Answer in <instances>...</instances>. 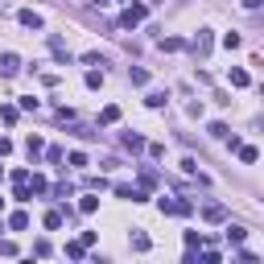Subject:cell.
<instances>
[{"label": "cell", "instance_id": "28", "mask_svg": "<svg viewBox=\"0 0 264 264\" xmlns=\"http://www.w3.org/2000/svg\"><path fill=\"white\" fill-rule=\"evenodd\" d=\"M264 4V0H244V8H260Z\"/></svg>", "mask_w": 264, "mask_h": 264}, {"label": "cell", "instance_id": "29", "mask_svg": "<svg viewBox=\"0 0 264 264\" xmlns=\"http://www.w3.org/2000/svg\"><path fill=\"white\" fill-rule=\"evenodd\" d=\"M0 211H4V198H0Z\"/></svg>", "mask_w": 264, "mask_h": 264}, {"label": "cell", "instance_id": "24", "mask_svg": "<svg viewBox=\"0 0 264 264\" xmlns=\"http://www.w3.org/2000/svg\"><path fill=\"white\" fill-rule=\"evenodd\" d=\"M95 206H99V198H91V194H87V198L78 202V211H83V215H91V211H95Z\"/></svg>", "mask_w": 264, "mask_h": 264}, {"label": "cell", "instance_id": "4", "mask_svg": "<svg viewBox=\"0 0 264 264\" xmlns=\"http://www.w3.org/2000/svg\"><path fill=\"white\" fill-rule=\"evenodd\" d=\"M190 50L198 54V58H206V54H211V33H206V29H198V38L190 41Z\"/></svg>", "mask_w": 264, "mask_h": 264}, {"label": "cell", "instance_id": "20", "mask_svg": "<svg viewBox=\"0 0 264 264\" xmlns=\"http://www.w3.org/2000/svg\"><path fill=\"white\" fill-rule=\"evenodd\" d=\"M124 149H132V153H141V149H145V141H141V136H132V132H128V136H124Z\"/></svg>", "mask_w": 264, "mask_h": 264}, {"label": "cell", "instance_id": "5", "mask_svg": "<svg viewBox=\"0 0 264 264\" xmlns=\"http://www.w3.org/2000/svg\"><path fill=\"white\" fill-rule=\"evenodd\" d=\"M202 219H206V223H223V219H227V211H223L219 202H206V206H202Z\"/></svg>", "mask_w": 264, "mask_h": 264}, {"label": "cell", "instance_id": "18", "mask_svg": "<svg viewBox=\"0 0 264 264\" xmlns=\"http://www.w3.org/2000/svg\"><path fill=\"white\" fill-rule=\"evenodd\" d=\"M87 87L99 91V87H103V71H87Z\"/></svg>", "mask_w": 264, "mask_h": 264}, {"label": "cell", "instance_id": "8", "mask_svg": "<svg viewBox=\"0 0 264 264\" xmlns=\"http://www.w3.org/2000/svg\"><path fill=\"white\" fill-rule=\"evenodd\" d=\"M116 120H120V108H116V103H108V108L99 112V124H116Z\"/></svg>", "mask_w": 264, "mask_h": 264}, {"label": "cell", "instance_id": "2", "mask_svg": "<svg viewBox=\"0 0 264 264\" xmlns=\"http://www.w3.org/2000/svg\"><path fill=\"white\" fill-rule=\"evenodd\" d=\"M145 13H149L145 4H128V8H124V17H120V25H124V29H136V25L145 21Z\"/></svg>", "mask_w": 264, "mask_h": 264}, {"label": "cell", "instance_id": "16", "mask_svg": "<svg viewBox=\"0 0 264 264\" xmlns=\"http://www.w3.org/2000/svg\"><path fill=\"white\" fill-rule=\"evenodd\" d=\"M256 157H260V153H256V149H252V145H239V161H244V165H252V161H256Z\"/></svg>", "mask_w": 264, "mask_h": 264}, {"label": "cell", "instance_id": "27", "mask_svg": "<svg viewBox=\"0 0 264 264\" xmlns=\"http://www.w3.org/2000/svg\"><path fill=\"white\" fill-rule=\"evenodd\" d=\"M13 153V141H8V136H0V157H8Z\"/></svg>", "mask_w": 264, "mask_h": 264}, {"label": "cell", "instance_id": "19", "mask_svg": "<svg viewBox=\"0 0 264 264\" xmlns=\"http://www.w3.org/2000/svg\"><path fill=\"white\" fill-rule=\"evenodd\" d=\"M227 239H231V244H244L248 231H244V227H227Z\"/></svg>", "mask_w": 264, "mask_h": 264}, {"label": "cell", "instance_id": "6", "mask_svg": "<svg viewBox=\"0 0 264 264\" xmlns=\"http://www.w3.org/2000/svg\"><path fill=\"white\" fill-rule=\"evenodd\" d=\"M116 194L128 202H145V186H116Z\"/></svg>", "mask_w": 264, "mask_h": 264}, {"label": "cell", "instance_id": "9", "mask_svg": "<svg viewBox=\"0 0 264 264\" xmlns=\"http://www.w3.org/2000/svg\"><path fill=\"white\" fill-rule=\"evenodd\" d=\"M21 25L25 29H41V17L33 13V8H25V13H21Z\"/></svg>", "mask_w": 264, "mask_h": 264}, {"label": "cell", "instance_id": "25", "mask_svg": "<svg viewBox=\"0 0 264 264\" xmlns=\"http://www.w3.org/2000/svg\"><path fill=\"white\" fill-rule=\"evenodd\" d=\"M29 186H33V194H45V178H41V174H33Z\"/></svg>", "mask_w": 264, "mask_h": 264}, {"label": "cell", "instance_id": "17", "mask_svg": "<svg viewBox=\"0 0 264 264\" xmlns=\"http://www.w3.org/2000/svg\"><path fill=\"white\" fill-rule=\"evenodd\" d=\"M128 78H132V87H145V83H149V71L136 66V71H128Z\"/></svg>", "mask_w": 264, "mask_h": 264}, {"label": "cell", "instance_id": "11", "mask_svg": "<svg viewBox=\"0 0 264 264\" xmlns=\"http://www.w3.org/2000/svg\"><path fill=\"white\" fill-rule=\"evenodd\" d=\"M62 219H66V211H50V215H45V227H50V231H58Z\"/></svg>", "mask_w": 264, "mask_h": 264}, {"label": "cell", "instance_id": "1", "mask_svg": "<svg viewBox=\"0 0 264 264\" xmlns=\"http://www.w3.org/2000/svg\"><path fill=\"white\" fill-rule=\"evenodd\" d=\"M157 206H161V215H190V211H194L190 198H161Z\"/></svg>", "mask_w": 264, "mask_h": 264}, {"label": "cell", "instance_id": "15", "mask_svg": "<svg viewBox=\"0 0 264 264\" xmlns=\"http://www.w3.org/2000/svg\"><path fill=\"white\" fill-rule=\"evenodd\" d=\"M182 45H186V41H182V38H161V50H165V54H178Z\"/></svg>", "mask_w": 264, "mask_h": 264}, {"label": "cell", "instance_id": "22", "mask_svg": "<svg viewBox=\"0 0 264 264\" xmlns=\"http://www.w3.org/2000/svg\"><path fill=\"white\" fill-rule=\"evenodd\" d=\"M83 248H87L83 239H78V244H66V256H71V260H78V256H83Z\"/></svg>", "mask_w": 264, "mask_h": 264}, {"label": "cell", "instance_id": "7", "mask_svg": "<svg viewBox=\"0 0 264 264\" xmlns=\"http://www.w3.org/2000/svg\"><path fill=\"white\" fill-rule=\"evenodd\" d=\"M50 50H54V58H58V62H71V50L62 45V38H50Z\"/></svg>", "mask_w": 264, "mask_h": 264}, {"label": "cell", "instance_id": "13", "mask_svg": "<svg viewBox=\"0 0 264 264\" xmlns=\"http://www.w3.org/2000/svg\"><path fill=\"white\" fill-rule=\"evenodd\" d=\"M132 248H136V252H149V248H153V239H149L145 231H136V235H132Z\"/></svg>", "mask_w": 264, "mask_h": 264}, {"label": "cell", "instance_id": "10", "mask_svg": "<svg viewBox=\"0 0 264 264\" xmlns=\"http://www.w3.org/2000/svg\"><path fill=\"white\" fill-rule=\"evenodd\" d=\"M165 99H169V91H149V108H165Z\"/></svg>", "mask_w": 264, "mask_h": 264}, {"label": "cell", "instance_id": "21", "mask_svg": "<svg viewBox=\"0 0 264 264\" xmlns=\"http://www.w3.org/2000/svg\"><path fill=\"white\" fill-rule=\"evenodd\" d=\"M0 120H4V124H17V108H13V103H8V108H0Z\"/></svg>", "mask_w": 264, "mask_h": 264}, {"label": "cell", "instance_id": "3", "mask_svg": "<svg viewBox=\"0 0 264 264\" xmlns=\"http://www.w3.org/2000/svg\"><path fill=\"white\" fill-rule=\"evenodd\" d=\"M21 71V58L17 54H0V78H13Z\"/></svg>", "mask_w": 264, "mask_h": 264}, {"label": "cell", "instance_id": "12", "mask_svg": "<svg viewBox=\"0 0 264 264\" xmlns=\"http://www.w3.org/2000/svg\"><path fill=\"white\" fill-rule=\"evenodd\" d=\"M8 227H13V231H25V227H29V215H25V211H17L13 219H8Z\"/></svg>", "mask_w": 264, "mask_h": 264}, {"label": "cell", "instance_id": "23", "mask_svg": "<svg viewBox=\"0 0 264 264\" xmlns=\"http://www.w3.org/2000/svg\"><path fill=\"white\" fill-rule=\"evenodd\" d=\"M141 186H145V190L157 186V174H153V169H141Z\"/></svg>", "mask_w": 264, "mask_h": 264}, {"label": "cell", "instance_id": "26", "mask_svg": "<svg viewBox=\"0 0 264 264\" xmlns=\"http://www.w3.org/2000/svg\"><path fill=\"white\" fill-rule=\"evenodd\" d=\"M54 194H58V198L66 202V198H71V194H75V186H66V182H62V186H54Z\"/></svg>", "mask_w": 264, "mask_h": 264}, {"label": "cell", "instance_id": "14", "mask_svg": "<svg viewBox=\"0 0 264 264\" xmlns=\"http://www.w3.org/2000/svg\"><path fill=\"white\" fill-rule=\"evenodd\" d=\"M227 78H231V87H248V71H239V66L227 71Z\"/></svg>", "mask_w": 264, "mask_h": 264}, {"label": "cell", "instance_id": "30", "mask_svg": "<svg viewBox=\"0 0 264 264\" xmlns=\"http://www.w3.org/2000/svg\"><path fill=\"white\" fill-rule=\"evenodd\" d=\"M91 4H103V0H91Z\"/></svg>", "mask_w": 264, "mask_h": 264}]
</instances>
